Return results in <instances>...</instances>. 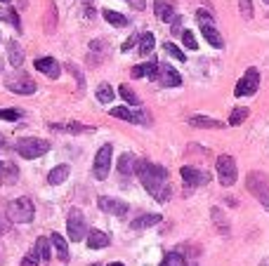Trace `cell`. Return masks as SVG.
Returning a JSON list of instances; mask_svg holds the SVG:
<instances>
[{"mask_svg":"<svg viewBox=\"0 0 269 266\" xmlns=\"http://www.w3.org/2000/svg\"><path fill=\"white\" fill-rule=\"evenodd\" d=\"M134 43H137V36H130V38L126 40V43L121 45V50H123V52H130V50L134 47Z\"/></svg>","mask_w":269,"mask_h":266,"instance_id":"ab89813d","label":"cell"},{"mask_svg":"<svg viewBox=\"0 0 269 266\" xmlns=\"http://www.w3.org/2000/svg\"><path fill=\"white\" fill-rule=\"evenodd\" d=\"M161 214H142V217H137L133 222V229L139 231V229H149V226H156V224H161Z\"/></svg>","mask_w":269,"mask_h":266,"instance_id":"603a6c76","label":"cell"},{"mask_svg":"<svg viewBox=\"0 0 269 266\" xmlns=\"http://www.w3.org/2000/svg\"><path fill=\"white\" fill-rule=\"evenodd\" d=\"M246 186H248V191L269 210V179L265 177L262 172H251L248 179H246Z\"/></svg>","mask_w":269,"mask_h":266,"instance_id":"277c9868","label":"cell"},{"mask_svg":"<svg viewBox=\"0 0 269 266\" xmlns=\"http://www.w3.org/2000/svg\"><path fill=\"white\" fill-rule=\"evenodd\" d=\"M215 170H217V179H220V184L222 186H232L234 181H236V160L232 156H220L215 163Z\"/></svg>","mask_w":269,"mask_h":266,"instance_id":"52a82bcc","label":"cell"},{"mask_svg":"<svg viewBox=\"0 0 269 266\" xmlns=\"http://www.w3.org/2000/svg\"><path fill=\"white\" fill-rule=\"evenodd\" d=\"M2 233H5V226H2V224H0V236H2Z\"/></svg>","mask_w":269,"mask_h":266,"instance_id":"ee69618b","label":"cell"},{"mask_svg":"<svg viewBox=\"0 0 269 266\" xmlns=\"http://www.w3.org/2000/svg\"><path fill=\"white\" fill-rule=\"evenodd\" d=\"M7 89L14 92V94H33L36 92V83L31 78H17V80H9Z\"/></svg>","mask_w":269,"mask_h":266,"instance_id":"9a60e30c","label":"cell"},{"mask_svg":"<svg viewBox=\"0 0 269 266\" xmlns=\"http://www.w3.org/2000/svg\"><path fill=\"white\" fill-rule=\"evenodd\" d=\"M146 66V78L149 80H158L161 76H158V69H161V64L156 62V59H149V64H144Z\"/></svg>","mask_w":269,"mask_h":266,"instance_id":"d590c367","label":"cell"},{"mask_svg":"<svg viewBox=\"0 0 269 266\" xmlns=\"http://www.w3.org/2000/svg\"><path fill=\"white\" fill-rule=\"evenodd\" d=\"M7 57L12 66H21L24 64V50H21V45L17 40H9L7 43Z\"/></svg>","mask_w":269,"mask_h":266,"instance_id":"44dd1931","label":"cell"},{"mask_svg":"<svg viewBox=\"0 0 269 266\" xmlns=\"http://www.w3.org/2000/svg\"><path fill=\"white\" fill-rule=\"evenodd\" d=\"M182 40H184V45H187L189 50H198V43H196V38H194L191 31H182Z\"/></svg>","mask_w":269,"mask_h":266,"instance_id":"f35d334b","label":"cell"},{"mask_svg":"<svg viewBox=\"0 0 269 266\" xmlns=\"http://www.w3.org/2000/svg\"><path fill=\"white\" fill-rule=\"evenodd\" d=\"M213 219H215L217 229L222 231V233H229V224H227V219L222 217V212H220V207H213Z\"/></svg>","mask_w":269,"mask_h":266,"instance_id":"e575fe53","label":"cell"},{"mask_svg":"<svg viewBox=\"0 0 269 266\" xmlns=\"http://www.w3.org/2000/svg\"><path fill=\"white\" fill-rule=\"evenodd\" d=\"M109 243H111V238H109V233H104V231L92 229V231L88 233V248L102 250V248H107Z\"/></svg>","mask_w":269,"mask_h":266,"instance_id":"e0dca14e","label":"cell"},{"mask_svg":"<svg viewBox=\"0 0 269 266\" xmlns=\"http://www.w3.org/2000/svg\"><path fill=\"white\" fill-rule=\"evenodd\" d=\"M33 66H36V71L45 73L47 78H52V80H57L62 76V66H59V62L52 59V57H40V59L33 62Z\"/></svg>","mask_w":269,"mask_h":266,"instance_id":"4fadbf2b","label":"cell"},{"mask_svg":"<svg viewBox=\"0 0 269 266\" xmlns=\"http://www.w3.org/2000/svg\"><path fill=\"white\" fill-rule=\"evenodd\" d=\"M161 266H168V264H165V262H163V264H161Z\"/></svg>","mask_w":269,"mask_h":266,"instance_id":"f6af8a7d","label":"cell"},{"mask_svg":"<svg viewBox=\"0 0 269 266\" xmlns=\"http://www.w3.org/2000/svg\"><path fill=\"white\" fill-rule=\"evenodd\" d=\"M114 97H116V94H114V88H111L109 83H102V85L97 88V99L102 101V104H109V101H114Z\"/></svg>","mask_w":269,"mask_h":266,"instance_id":"f1b7e54d","label":"cell"},{"mask_svg":"<svg viewBox=\"0 0 269 266\" xmlns=\"http://www.w3.org/2000/svg\"><path fill=\"white\" fill-rule=\"evenodd\" d=\"M258 88H260V73H258V69H248L246 76L239 80L234 94H236V97H251V94L258 92Z\"/></svg>","mask_w":269,"mask_h":266,"instance_id":"9c48e42d","label":"cell"},{"mask_svg":"<svg viewBox=\"0 0 269 266\" xmlns=\"http://www.w3.org/2000/svg\"><path fill=\"white\" fill-rule=\"evenodd\" d=\"M50 243L54 245V252H57V257L62 259V262H69V243L59 236V233H52V238Z\"/></svg>","mask_w":269,"mask_h":266,"instance_id":"7402d4cb","label":"cell"},{"mask_svg":"<svg viewBox=\"0 0 269 266\" xmlns=\"http://www.w3.org/2000/svg\"><path fill=\"white\" fill-rule=\"evenodd\" d=\"M66 231H69V238H71V243H78V240L85 238L88 226H85V217H83L81 210H71V212H69V219H66Z\"/></svg>","mask_w":269,"mask_h":266,"instance_id":"ba28073f","label":"cell"},{"mask_svg":"<svg viewBox=\"0 0 269 266\" xmlns=\"http://www.w3.org/2000/svg\"><path fill=\"white\" fill-rule=\"evenodd\" d=\"M151 50H153V33H149V31H146V33L139 38V54H142V57H146V54L151 52Z\"/></svg>","mask_w":269,"mask_h":266,"instance_id":"4dcf8cb0","label":"cell"},{"mask_svg":"<svg viewBox=\"0 0 269 266\" xmlns=\"http://www.w3.org/2000/svg\"><path fill=\"white\" fill-rule=\"evenodd\" d=\"M109 266H126V264H121V262H114V264H109Z\"/></svg>","mask_w":269,"mask_h":266,"instance_id":"7bdbcfd3","label":"cell"},{"mask_svg":"<svg viewBox=\"0 0 269 266\" xmlns=\"http://www.w3.org/2000/svg\"><path fill=\"white\" fill-rule=\"evenodd\" d=\"M2 2H9V0H2Z\"/></svg>","mask_w":269,"mask_h":266,"instance_id":"bcb514c9","label":"cell"},{"mask_svg":"<svg viewBox=\"0 0 269 266\" xmlns=\"http://www.w3.org/2000/svg\"><path fill=\"white\" fill-rule=\"evenodd\" d=\"M33 214H36V207H33V200L21 195L17 200H12L7 205V219L14 224H28L33 222Z\"/></svg>","mask_w":269,"mask_h":266,"instance_id":"7a4b0ae2","label":"cell"},{"mask_svg":"<svg viewBox=\"0 0 269 266\" xmlns=\"http://www.w3.org/2000/svg\"><path fill=\"white\" fill-rule=\"evenodd\" d=\"M0 144H2V137H0Z\"/></svg>","mask_w":269,"mask_h":266,"instance_id":"7dc6e473","label":"cell"},{"mask_svg":"<svg viewBox=\"0 0 269 266\" xmlns=\"http://www.w3.org/2000/svg\"><path fill=\"white\" fill-rule=\"evenodd\" d=\"M38 262H43V259L38 257L36 248H33V250H31V252H28V255H26V257L21 259V264H19V266H38Z\"/></svg>","mask_w":269,"mask_h":266,"instance_id":"8d00e7d4","label":"cell"},{"mask_svg":"<svg viewBox=\"0 0 269 266\" xmlns=\"http://www.w3.org/2000/svg\"><path fill=\"white\" fill-rule=\"evenodd\" d=\"M102 14H104V19H107L109 24H111V26H116V28L130 26V21H128V17H123L121 12H114V9H104Z\"/></svg>","mask_w":269,"mask_h":266,"instance_id":"d4e9b609","label":"cell"},{"mask_svg":"<svg viewBox=\"0 0 269 266\" xmlns=\"http://www.w3.org/2000/svg\"><path fill=\"white\" fill-rule=\"evenodd\" d=\"M111 158H114V146H111V144H104V146L97 151V156H95V165H92V175H95V179L104 181V179L109 177Z\"/></svg>","mask_w":269,"mask_h":266,"instance_id":"8992f818","label":"cell"},{"mask_svg":"<svg viewBox=\"0 0 269 266\" xmlns=\"http://www.w3.org/2000/svg\"><path fill=\"white\" fill-rule=\"evenodd\" d=\"M69 172H71L69 165H57V168H52V170H50V175H47V184H52V186L64 184L66 177H69Z\"/></svg>","mask_w":269,"mask_h":266,"instance_id":"d6986e66","label":"cell"},{"mask_svg":"<svg viewBox=\"0 0 269 266\" xmlns=\"http://www.w3.org/2000/svg\"><path fill=\"white\" fill-rule=\"evenodd\" d=\"M50 238H38L36 240V252H38V257L43 259V262H50L52 259V252H50Z\"/></svg>","mask_w":269,"mask_h":266,"instance_id":"4316f807","label":"cell"},{"mask_svg":"<svg viewBox=\"0 0 269 266\" xmlns=\"http://www.w3.org/2000/svg\"><path fill=\"white\" fill-rule=\"evenodd\" d=\"M134 170H137V160H134L133 153H123L121 160H118V172L126 177V175H133Z\"/></svg>","mask_w":269,"mask_h":266,"instance_id":"cb8c5ba5","label":"cell"},{"mask_svg":"<svg viewBox=\"0 0 269 266\" xmlns=\"http://www.w3.org/2000/svg\"><path fill=\"white\" fill-rule=\"evenodd\" d=\"M52 130H62V132H92V127L88 125H81V123H57V125H50Z\"/></svg>","mask_w":269,"mask_h":266,"instance_id":"484cf974","label":"cell"},{"mask_svg":"<svg viewBox=\"0 0 269 266\" xmlns=\"http://www.w3.org/2000/svg\"><path fill=\"white\" fill-rule=\"evenodd\" d=\"M134 175L139 177L142 186L158 200L165 203L170 198V184H168V170L163 165H156L151 160H137V170Z\"/></svg>","mask_w":269,"mask_h":266,"instance_id":"6da1fadb","label":"cell"},{"mask_svg":"<svg viewBox=\"0 0 269 266\" xmlns=\"http://www.w3.org/2000/svg\"><path fill=\"white\" fill-rule=\"evenodd\" d=\"M179 175H182V181H184L187 188L203 186V184L210 181V175L208 172H203V170H198V168H191V165H184V168L179 170Z\"/></svg>","mask_w":269,"mask_h":266,"instance_id":"30bf717a","label":"cell"},{"mask_svg":"<svg viewBox=\"0 0 269 266\" xmlns=\"http://www.w3.org/2000/svg\"><path fill=\"white\" fill-rule=\"evenodd\" d=\"M179 26H182V17H175V19H172V33H182Z\"/></svg>","mask_w":269,"mask_h":266,"instance_id":"b9f144b4","label":"cell"},{"mask_svg":"<svg viewBox=\"0 0 269 266\" xmlns=\"http://www.w3.org/2000/svg\"><path fill=\"white\" fill-rule=\"evenodd\" d=\"M118 94L126 99V104H130V106H139V97L134 94L133 88H128V85H121V88H118Z\"/></svg>","mask_w":269,"mask_h":266,"instance_id":"f546056e","label":"cell"},{"mask_svg":"<svg viewBox=\"0 0 269 266\" xmlns=\"http://www.w3.org/2000/svg\"><path fill=\"white\" fill-rule=\"evenodd\" d=\"M196 19L201 21V33H203V38L208 40V45H213V47H224V40L222 36L217 33V28H215V21H213V17L208 14L206 9H198L196 12Z\"/></svg>","mask_w":269,"mask_h":266,"instance_id":"5b68a950","label":"cell"},{"mask_svg":"<svg viewBox=\"0 0 269 266\" xmlns=\"http://www.w3.org/2000/svg\"><path fill=\"white\" fill-rule=\"evenodd\" d=\"M142 76H146V66H134V69H133V78H142Z\"/></svg>","mask_w":269,"mask_h":266,"instance_id":"60d3db41","label":"cell"},{"mask_svg":"<svg viewBox=\"0 0 269 266\" xmlns=\"http://www.w3.org/2000/svg\"><path fill=\"white\" fill-rule=\"evenodd\" d=\"M153 14L161 21H172L175 19V5H172L170 0H156L153 2Z\"/></svg>","mask_w":269,"mask_h":266,"instance_id":"2e32d148","label":"cell"},{"mask_svg":"<svg viewBox=\"0 0 269 266\" xmlns=\"http://www.w3.org/2000/svg\"><path fill=\"white\" fill-rule=\"evenodd\" d=\"M239 7H241V17L243 19L253 17V0H239Z\"/></svg>","mask_w":269,"mask_h":266,"instance_id":"74e56055","label":"cell"},{"mask_svg":"<svg viewBox=\"0 0 269 266\" xmlns=\"http://www.w3.org/2000/svg\"><path fill=\"white\" fill-rule=\"evenodd\" d=\"M19 179V168L14 163H0V181L2 184H14Z\"/></svg>","mask_w":269,"mask_h":266,"instance_id":"ac0fdd59","label":"cell"},{"mask_svg":"<svg viewBox=\"0 0 269 266\" xmlns=\"http://www.w3.org/2000/svg\"><path fill=\"white\" fill-rule=\"evenodd\" d=\"M99 210H104V212L114 214V217H126L128 214V203H123V200H116V198H107V195H99Z\"/></svg>","mask_w":269,"mask_h":266,"instance_id":"7c38bea8","label":"cell"},{"mask_svg":"<svg viewBox=\"0 0 269 266\" xmlns=\"http://www.w3.org/2000/svg\"><path fill=\"white\" fill-rule=\"evenodd\" d=\"M14 149L21 158L26 160H33V158H40L45 153L50 151V142L47 139H38V137H24L14 144Z\"/></svg>","mask_w":269,"mask_h":266,"instance_id":"3957f363","label":"cell"},{"mask_svg":"<svg viewBox=\"0 0 269 266\" xmlns=\"http://www.w3.org/2000/svg\"><path fill=\"white\" fill-rule=\"evenodd\" d=\"M111 115L114 118H121V120H128V123H134V125L149 123V115L144 113V111H133V108H128V106L111 108Z\"/></svg>","mask_w":269,"mask_h":266,"instance_id":"8fae6325","label":"cell"},{"mask_svg":"<svg viewBox=\"0 0 269 266\" xmlns=\"http://www.w3.org/2000/svg\"><path fill=\"white\" fill-rule=\"evenodd\" d=\"M248 113H251V111H248V108H246V106H241V108H234V111H232V115H229V125H241L243 120L248 118Z\"/></svg>","mask_w":269,"mask_h":266,"instance_id":"1f68e13d","label":"cell"},{"mask_svg":"<svg viewBox=\"0 0 269 266\" xmlns=\"http://www.w3.org/2000/svg\"><path fill=\"white\" fill-rule=\"evenodd\" d=\"M265 2H267V5H269V0H265Z\"/></svg>","mask_w":269,"mask_h":266,"instance_id":"c3c4849f","label":"cell"},{"mask_svg":"<svg viewBox=\"0 0 269 266\" xmlns=\"http://www.w3.org/2000/svg\"><path fill=\"white\" fill-rule=\"evenodd\" d=\"M189 125H194V127H208V130H220V127H222L220 120L208 118V115H191V118H189Z\"/></svg>","mask_w":269,"mask_h":266,"instance_id":"ffe728a7","label":"cell"},{"mask_svg":"<svg viewBox=\"0 0 269 266\" xmlns=\"http://www.w3.org/2000/svg\"><path fill=\"white\" fill-rule=\"evenodd\" d=\"M54 24H57V9H54V5H50V7H47V14H45V31L52 33Z\"/></svg>","mask_w":269,"mask_h":266,"instance_id":"d6a6232c","label":"cell"},{"mask_svg":"<svg viewBox=\"0 0 269 266\" xmlns=\"http://www.w3.org/2000/svg\"><path fill=\"white\" fill-rule=\"evenodd\" d=\"M161 85L165 88H179L182 85V76H179L175 69H172L170 64H161Z\"/></svg>","mask_w":269,"mask_h":266,"instance_id":"5bb4252c","label":"cell"},{"mask_svg":"<svg viewBox=\"0 0 269 266\" xmlns=\"http://www.w3.org/2000/svg\"><path fill=\"white\" fill-rule=\"evenodd\" d=\"M0 19L2 21H9V24H14V28L17 31H21V21H19V14L14 12V7H0Z\"/></svg>","mask_w":269,"mask_h":266,"instance_id":"83f0119b","label":"cell"},{"mask_svg":"<svg viewBox=\"0 0 269 266\" xmlns=\"http://www.w3.org/2000/svg\"><path fill=\"white\" fill-rule=\"evenodd\" d=\"M92 266H99V264H92Z\"/></svg>","mask_w":269,"mask_h":266,"instance_id":"681fc988","label":"cell"},{"mask_svg":"<svg viewBox=\"0 0 269 266\" xmlns=\"http://www.w3.org/2000/svg\"><path fill=\"white\" fill-rule=\"evenodd\" d=\"M163 47H165V52L170 54L172 59H177V62H187V57H184V52H182V50H179V47H177L175 43H165Z\"/></svg>","mask_w":269,"mask_h":266,"instance_id":"836d02e7","label":"cell"}]
</instances>
